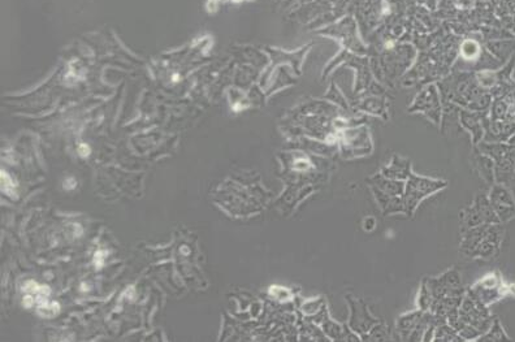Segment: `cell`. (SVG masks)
Segmentation results:
<instances>
[{
    "instance_id": "cell-1",
    "label": "cell",
    "mask_w": 515,
    "mask_h": 342,
    "mask_svg": "<svg viewBox=\"0 0 515 342\" xmlns=\"http://www.w3.org/2000/svg\"><path fill=\"white\" fill-rule=\"evenodd\" d=\"M448 186V182L440 178L423 177L419 174L411 173L410 177L404 181L403 202L406 207V215L411 216L418 206L426 198Z\"/></svg>"
},
{
    "instance_id": "cell-2",
    "label": "cell",
    "mask_w": 515,
    "mask_h": 342,
    "mask_svg": "<svg viewBox=\"0 0 515 342\" xmlns=\"http://www.w3.org/2000/svg\"><path fill=\"white\" fill-rule=\"evenodd\" d=\"M515 285H506L498 272H492L484 276L483 279L476 281L474 286L468 289L467 295L474 298L475 301L489 306L502 298L511 295L512 288Z\"/></svg>"
},
{
    "instance_id": "cell-3",
    "label": "cell",
    "mask_w": 515,
    "mask_h": 342,
    "mask_svg": "<svg viewBox=\"0 0 515 342\" xmlns=\"http://www.w3.org/2000/svg\"><path fill=\"white\" fill-rule=\"evenodd\" d=\"M463 229H470L481 224H496L501 222L496 215L488 195H477L468 208H466L461 216ZM463 231V232H465Z\"/></svg>"
},
{
    "instance_id": "cell-4",
    "label": "cell",
    "mask_w": 515,
    "mask_h": 342,
    "mask_svg": "<svg viewBox=\"0 0 515 342\" xmlns=\"http://www.w3.org/2000/svg\"><path fill=\"white\" fill-rule=\"evenodd\" d=\"M346 301H348L349 307H350V317H349L348 323L349 328L354 330L357 334H359L360 338H362L380 321L371 315L367 304L362 299H358L353 295H346Z\"/></svg>"
},
{
    "instance_id": "cell-5",
    "label": "cell",
    "mask_w": 515,
    "mask_h": 342,
    "mask_svg": "<svg viewBox=\"0 0 515 342\" xmlns=\"http://www.w3.org/2000/svg\"><path fill=\"white\" fill-rule=\"evenodd\" d=\"M488 199L492 204L499 221H509L515 217V199L511 191L505 186V184L496 182L488 194Z\"/></svg>"
},
{
    "instance_id": "cell-6",
    "label": "cell",
    "mask_w": 515,
    "mask_h": 342,
    "mask_svg": "<svg viewBox=\"0 0 515 342\" xmlns=\"http://www.w3.org/2000/svg\"><path fill=\"white\" fill-rule=\"evenodd\" d=\"M380 173L382 176H385V177L392 178V180L406 181L410 177V174L413 173V169H411V163L408 162L407 159L393 156L392 162L389 163L386 167H384Z\"/></svg>"
},
{
    "instance_id": "cell-7",
    "label": "cell",
    "mask_w": 515,
    "mask_h": 342,
    "mask_svg": "<svg viewBox=\"0 0 515 342\" xmlns=\"http://www.w3.org/2000/svg\"><path fill=\"white\" fill-rule=\"evenodd\" d=\"M424 311L423 310H417L413 311V312H408V314L402 315L401 317H398L397 320V324H395V328H397V334L401 336V339H406L408 341L410 338L411 333L414 332V329L417 328V325L421 321L422 316H423Z\"/></svg>"
},
{
    "instance_id": "cell-8",
    "label": "cell",
    "mask_w": 515,
    "mask_h": 342,
    "mask_svg": "<svg viewBox=\"0 0 515 342\" xmlns=\"http://www.w3.org/2000/svg\"><path fill=\"white\" fill-rule=\"evenodd\" d=\"M479 342L484 341H510V337L506 334L503 330L502 325L499 323L498 319H493V323L487 333H484L480 338L477 339Z\"/></svg>"
},
{
    "instance_id": "cell-9",
    "label": "cell",
    "mask_w": 515,
    "mask_h": 342,
    "mask_svg": "<svg viewBox=\"0 0 515 342\" xmlns=\"http://www.w3.org/2000/svg\"><path fill=\"white\" fill-rule=\"evenodd\" d=\"M433 341H463V338L459 336L458 332L452 325H449L448 323H443L436 326Z\"/></svg>"
},
{
    "instance_id": "cell-10",
    "label": "cell",
    "mask_w": 515,
    "mask_h": 342,
    "mask_svg": "<svg viewBox=\"0 0 515 342\" xmlns=\"http://www.w3.org/2000/svg\"><path fill=\"white\" fill-rule=\"evenodd\" d=\"M362 339H367V341H384V339H389L388 326L382 323L376 324L370 332L367 333L366 337H362Z\"/></svg>"
},
{
    "instance_id": "cell-11",
    "label": "cell",
    "mask_w": 515,
    "mask_h": 342,
    "mask_svg": "<svg viewBox=\"0 0 515 342\" xmlns=\"http://www.w3.org/2000/svg\"><path fill=\"white\" fill-rule=\"evenodd\" d=\"M2 187H3L4 191H7V194L12 195V190L15 189V185H13L10 176H8V174L6 176V172L4 171H2Z\"/></svg>"
},
{
    "instance_id": "cell-12",
    "label": "cell",
    "mask_w": 515,
    "mask_h": 342,
    "mask_svg": "<svg viewBox=\"0 0 515 342\" xmlns=\"http://www.w3.org/2000/svg\"><path fill=\"white\" fill-rule=\"evenodd\" d=\"M77 186V181L74 177H67L63 182V187L65 190H73Z\"/></svg>"
},
{
    "instance_id": "cell-13",
    "label": "cell",
    "mask_w": 515,
    "mask_h": 342,
    "mask_svg": "<svg viewBox=\"0 0 515 342\" xmlns=\"http://www.w3.org/2000/svg\"><path fill=\"white\" fill-rule=\"evenodd\" d=\"M90 152L91 151H90V147L87 146V145H81V146L78 147V154L82 156V158H87V156L90 155Z\"/></svg>"
},
{
    "instance_id": "cell-14",
    "label": "cell",
    "mask_w": 515,
    "mask_h": 342,
    "mask_svg": "<svg viewBox=\"0 0 515 342\" xmlns=\"http://www.w3.org/2000/svg\"><path fill=\"white\" fill-rule=\"evenodd\" d=\"M34 301H35V299H34V297H33L32 294L25 295V297H24V306H25V307H28V308H30L33 306V304H34Z\"/></svg>"
}]
</instances>
